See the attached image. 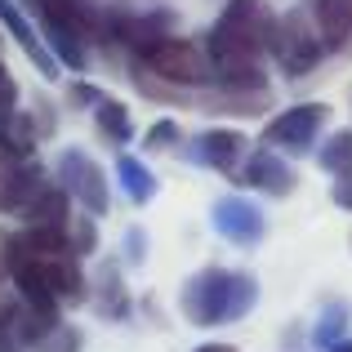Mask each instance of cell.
Segmentation results:
<instances>
[{"mask_svg":"<svg viewBox=\"0 0 352 352\" xmlns=\"http://www.w3.org/2000/svg\"><path fill=\"white\" fill-rule=\"evenodd\" d=\"M317 161H321V170H330V174H352V129H339V134H330L326 143H321V152H317Z\"/></svg>","mask_w":352,"mask_h":352,"instance_id":"obj_17","label":"cell"},{"mask_svg":"<svg viewBox=\"0 0 352 352\" xmlns=\"http://www.w3.org/2000/svg\"><path fill=\"white\" fill-rule=\"evenodd\" d=\"M241 183H245V188H258V192H272V197H290L294 192V170L272 152V147H263V152L245 156Z\"/></svg>","mask_w":352,"mask_h":352,"instance_id":"obj_10","label":"cell"},{"mask_svg":"<svg viewBox=\"0 0 352 352\" xmlns=\"http://www.w3.org/2000/svg\"><path fill=\"white\" fill-rule=\"evenodd\" d=\"M76 348H80V330L63 326V321L41 339V344H36V352H76Z\"/></svg>","mask_w":352,"mask_h":352,"instance_id":"obj_19","label":"cell"},{"mask_svg":"<svg viewBox=\"0 0 352 352\" xmlns=\"http://www.w3.org/2000/svg\"><path fill=\"white\" fill-rule=\"evenodd\" d=\"M32 152H36L32 116H23L18 107L0 112V156H9V161H27Z\"/></svg>","mask_w":352,"mask_h":352,"instance_id":"obj_13","label":"cell"},{"mask_svg":"<svg viewBox=\"0 0 352 352\" xmlns=\"http://www.w3.org/2000/svg\"><path fill=\"white\" fill-rule=\"evenodd\" d=\"M210 223L232 245H258L263 241V210L245 197H219L214 210H210Z\"/></svg>","mask_w":352,"mask_h":352,"instance_id":"obj_9","label":"cell"},{"mask_svg":"<svg viewBox=\"0 0 352 352\" xmlns=\"http://www.w3.org/2000/svg\"><path fill=\"white\" fill-rule=\"evenodd\" d=\"M241 152H245V138L236 129H210V134L197 138V161L214 165V170H232L241 161Z\"/></svg>","mask_w":352,"mask_h":352,"instance_id":"obj_14","label":"cell"},{"mask_svg":"<svg viewBox=\"0 0 352 352\" xmlns=\"http://www.w3.org/2000/svg\"><path fill=\"white\" fill-rule=\"evenodd\" d=\"M330 197H335V206H339V210H352V174L335 179V192H330Z\"/></svg>","mask_w":352,"mask_h":352,"instance_id":"obj_22","label":"cell"},{"mask_svg":"<svg viewBox=\"0 0 352 352\" xmlns=\"http://www.w3.org/2000/svg\"><path fill=\"white\" fill-rule=\"evenodd\" d=\"M103 23H107V41H120L138 54H147L152 45H161L165 36H170V14H165V9H152V14H147V9L125 5V0L103 5Z\"/></svg>","mask_w":352,"mask_h":352,"instance_id":"obj_5","label":"cell"},{"mask_svg":"<svg viewBox=\"0 0 352 352\" xmlns=\"http://www.w3.org/2000/svg\"><path fill=\"white\" fill-rule=\"evenodd\" d=\"M330 107L326 103H299V107H285L276 120H267L263 129V143L272 147H285V152H308L312 143H317V129L326 125Z\"/></svg>","mask_w":352,"mask_h":352,"instance_id":"obj_7","label":"cell"},{"mask_svg":"<svg viewBox=\"0 0 352 352\" xmlns=\"http://www.w3.org/2000/svg\"><path fill=\"white\" fill-rule=\"evenodd\" d=\"M254 303L258 281L245 272H228V267H206L183 290V312L192 326H228V321H241Z\"/></svg>","mask_w":352,"mask_h":352,"instance_id":"obj_2","label":"cell"},{"mask_svg":"<svg viewBox=\"0 0 352 352\" xmlns=\"http://www.w3.org/2000/svg\"><path fill=\"white\" fill-rule=\"evenodd\" d=\"M276 63H281L285 76H308L312 67L321 63V41H317V27H312L308 9H294V14L276 18L272 23V45H267Z\"/></svg>","mask_w":352,"mask_h":352,"instance_id":"obj_4","label":"cell"},{"mask_svg":"<svg viewBox=\"0 0 352 352\" xmlns=\"http://www.w3.org/2000/svg\"><path fill=\"white\" fill-rule=\"evenodd\" d=\"M0 23H5V32L14 36L18 45H23V54H27V58H36V67H41L45 76H58V63H54V54H45L41 36L32 32V23L23 18V9H18L14 0H0Z\"/></svg>","mask_w":352,"mask_h":352,"instance_id":"obj_12","label":"cell"},{"mask_svg":"<svg viewBox=\"0 0 352 352\" xmlns=\"http://www.w3.org/2000/svg\"><path fill=\"white\" fill-rule=\"evenodd\" d=\"M147 63V72L161 80H170L174 89H192V85H214V67H210L206 50L179 36H165L161 45H152L147 54H138Z\"/></svg>","mask_w":352,"mask_h":352,"instance_id":"obj_3","label":"cell"},{"mask_svg":"<svg viewBox=\"0 0 352 352\" xmlns=\"http://www.w3.org/2000/svg\"><path fill=\"white\" fill-rule=\"evenodd\" d=\"M272 9L263 0H228L219 23L206 36V58L214 67V85H263L258 63L272 45Z\"/></svg>","mask_w":352,"mask_h":352,"instance_id":"obj_1","label":"cell"},{"mask_svg":"<svg viewBox=\"0 0 352 352\" xmlns=\"http://www.w3.org/2000/svg\"><path fill=\"white\" fill-rule=\"evenodd\" d=\"M197 352H236L232 344H206V348H197Z\"/></svg>","mask_w":352,"mask_h":352,"instance_id":"obj_23","label":"cell"},{"mask_svg":"<svg viewBox=\"0 0 352 352\" xmlns=\"http://www.w3.org/2000/svg\"><path fill=\"white\" fill-rule=\"evenodd\" d=\"M174 138H179V125H174V120H156V125L147 129V147H170Z\"/></svg>","mask_w":352,"mask_h":352,"instance_id":"obj_20","label":"cell"},{"mask_svg":"<svg viewBox=\"0 0 352 352\" xmlns=\"http://www.w3.org/2000/svg\"><path fill=\"white\" fill-rule=\"evenodd\" d=\"M58 188L67 197H76L89 214H107V206H112V192H107V179L98 170V161L85 156L80 147H67L58 156Z\"/></svg>","mask_w":352,"mask_h":352,"instance_id":"obj_6","label":"cell"},{"mask_svg":"<svg viewBox=\"0 0 352 352\" xmlns=\"http://www.w3.org/2000/svg\"><path fill=\"white\" fill-rule=\"evenodd\" d=\"M9 321H14V339H18V344H32V348L41 344L54 326H58V317H54V312L27 308V303H23V308H14V317H9Z\"/></svg>","mask_w":352,"mask_h":352,"instance_id":"obj_16","label":"cell"},{"mask_svg":"<svg viewBox=\"0 0 352 352\" xmlns=\"http://www.w3.org/2000/svg\"><path fill=\"white\" fill-rule=\"evenodd\" d=\"M36 14L45 23L72 32L80 45L85 41H107V23H103V0H36Z\"/></svg>","mask_w":352,"mask_h":352,"instance_id":"obj_8","label":"cell"},{"mask_svg":"<svg viewBox=\"0 0 352 352\" xmlns=\"http://www.w3.org/2000/svg\"><path fill=\"white\" fill-rule=\"evenodd\" d=\"M312 27L321 50H339L352 36V0H312Z\"/></svg>","mask_w":352,"mask_h":352,"instance_id":"obj_11","label":"cell"},{"mask_svg":"<svg viewBox=\"0 0 352 352\" xmlns=\"http://www.w3.org/2000/svg\"><path fill=\"white\" fill-rule=\"evenodd\" d=\"M335 352H352V344H335Z\"/></svg>","mask_w":352,"mask_h":352,"instance_id":"obj_24","label":"cell"},{"mask_svg":"<svg viewBox=\"0 0 352 352\" xmlns=\"http://www.w3.org/2000/svg\"><path fill=\"white\" fill-rule=\"evenodd\" d=\"M14 103H18V85H14V76L5 72V63H0V112H9Z\"/></svg>","mask_w":352,"mask_h":352,"instance_id":"obj_21","label":"cell"},{"mask_svg":"<svg viewBox=\"0 0 352 352\" xmlns=\"http://www.w3.org/2000/svg\"><path fill=\"white\" fill-rule=\"evenodd\" d=\"M98 129H103L112 143H129V112L116 98H98Z\"/></svg>","mask_w":352,"mask_h":352,"instance_id":"obj_18","label":"cell"},{"mask_svg":"<svg viewBox=\"0 0 352 352\" xmlns=\"http://www.w3.org/2000/svg\"><path fill=\"white\" fill-rule=\"evenodd\" d=\"M116 174H120V183H125V192H129V201H134V206H147V201L156 197V179H152V170H147L143 161L120 156V161H116Z\"/></svg>","mask_w":352,"mask_h":352,"instance_id":"obj_15","label":"cell"}]
</instances>
